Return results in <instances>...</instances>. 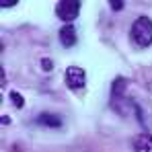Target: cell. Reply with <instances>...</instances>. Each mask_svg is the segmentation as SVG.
Returning <instances> with one entry per match:
<instances>
[{"instance_id": "cell-1", "label": "cell", "mask_w": 152, "mask_h": 152, "mask_svg": "<svg viewBox=\"0 0 152 152\" xmlns=\"http://www.w3.org/2000/svg\"><path fill=\"white\" fill-rule=\"evenodd\" d=\"M129 37L138 48L152 45V21L148 17H138L129 29Z\"/></svg>"}, {"instance_id": "cell-2", "label": "cell", "mask_w": 152, "mask_h": 152, "mask_svg": "<svg viewBox=\"0 0 152 152\" xmlns=\"http://www.w3.org/2000/svg\"><path fill=\"white\" fill-rule=\"evenodd\" d=\"M78 15H80V0H62L56 4V17L60 21H66V25H72V21Z\"/></svg>"}, {"instance_id": "cell-3", "label": "cell", "mask_w": 152, "mask_h": 152, "mask_svg": "<svg viewBox=\"0 0 152 152\" xmlns=\"http://www.w3.org/2000/svg\"><path fill=\"white\" fill-rule=\"evenodd\" d=\"M66 84L70 91H82L86 86V72L80 66H68L66 68Z\"/></svg>"}, {"instance_id": "cell-4", "label": "cell", "mask_w": 152, "mask_h": 152, "mask_svg": "<svg viewBox=\"0 0 152 152\" xmlns=\"http://www.w3.org/2000/svg\"><path fill=\"white\" fill-rule=\"evenodd\" d=\"M60 43L64 48H74L78 43V33H76L74 25H64L60 29Z\"/></svg>"}, {"instance_id": "cell-5", "label": "cell", "mask_w": 152, "mask_h": 152, "mask_svg": "<svg viewBox=\"0 0 152 152\" xmlns=\"http://www.w3.org/2000/svg\"><path fill=\"white\" fill-rule=\"evenodd\" d=\"M134 150L136 152H152V134H138L134 138Z\"/></svg>"}, {"instance_id": "cell-6", "label": "cell", "mask_w": 152, "mask_h": 152, "mask_svg": "<svg viewBox=\"0 0 152 152\" xmlns=\"http://www.w3.org/2000/svg\"><path fill=\"white\" fill-rule=\"evenodd\" d=\"M37 124L39 126H48V127H62V117L60 115H53V113H41L37 115Z\"/></svg>"}, {"instance_id": "cell-7", "label": "cell", "mask_w": 152, "mask_h": 152, "mask_svg": "<svg viewBox=\"0 0 152 152\" xmlns=\"http://www.w3.org/2000/svg\"><path fill=\"white\" fill-rule=\"evenodd\" d=\"M10 101H12V105H15L17 109H23V107H25V99H23V95L17 93V91L10 93Z\"/></svg>"}, {"instance_id": "cell-8", "label": "cell", "mask_w": 152, "mask_h": 152, "mask_svg": "<svg viewBox=\"0 0 152 152\" xmlns=\"http://www.w3.org/2000/svg\"><path fill=\"white\" fill-rule=\"evenodd\" d=\"M41 68H43V72H51V70H53V62L48 60V58H43V60H41Z\"/></svg>"}, {"instance_id": "cell-9", "label": "cell", "mask_w": 152, "mask_h": 152, "mask_svg": "<svg viewBox=\"0 0 152 152\" xmlns=\"http://www.w3.org/2000/svg\"><path fill=\"white\" fill-rule=\"evenodd\" d=\"M109 4H111V8H113V10H121L126 2H124V0H109Z\"/></svg>"}, {"instance_id": "cell-10", "label": "cell", "mask_w": 152, "mask_h": 152, "mask_svg": "<svg viewBox=\"0 0 152 152\" xmlns=\"http://www.w3.org/2000/svg\"><path fill=\"white\" fill-rule=\"evenodd\" d=\"M15 4H19V2H17V0H2V2H0L2 8H10V6H15Z\"/></svg>"}, {"instance_id": "cell-11", "label": "cell", "mask_w": 152, "mask_h": 152, "mask_svg": "<svg viewBox=\"0 0 152 152\" xmlns=\"http://www.w3.org/2000/svg\"><path fill=\"white\" fill-rule=\"evenodd\" d=\"M2 124H10V117L8 115H2Z\"/></svg>"}]
</instances>
